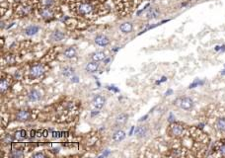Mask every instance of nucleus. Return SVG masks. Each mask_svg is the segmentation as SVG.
Masks as SVG:
<instances>
[{
	"instance_id": "nucleus-1",
	"label": "nucleus",
	"mask_w": 225,
	"mask_h": 158,
	"mask_svg": "<svg viewBox=\"0 0 225 158\" xmlns=\"http://www.w3.org/2000/svg\"><path fill=\"white\" fill-rule=\"evenodd\" d=\"M175 105L184 110H191L194 107V101L190 97H181L175 101Z\"/></svg>"
},
{
	"instance_id": "nucleus-2",
	"label": "nucleus",
	"mask_w": 225,
	"mask_h": 158,
	"mask_svg": "<svg viewBox=\"0 0 225 158\" xmlns=\"http://www.w3.org/2000/svg\"><path fill=\"white\" fill-rule=\"evenodd\" d=\"M106 103V98L102 95H96L92 100V104L96 109H101Z\"/></svg>"
},
{
	"instance_id": "nucleus-3",
	"label": "nucleus",
	"mask_w": 225,
	"mask_h": 158,
	"mask_svg": "<svg viewBox=\"0 0 225 158\" xmlns=\"http://www.w3.org/2000/svg\"><path fill=\"white\" fill-rule=\"evenodd\" d=\"M41 93L39 91V90H31L29 93H28L27 95V98L30 102H37V101H40L41 99Z\"/></svg>"
},
{
	"instance_id": "nucleus-4",
	"label": "nucleus",
	"mask_w": 225,
	"mask_h": 158,
	"mask_svg": "<svg viewBox=\"0 0 225 158\" xmlns=\"http://www.w3.org/2000/svg\"><path fill=\"white\" fill-rule=\"evenodd\" d=\"M30 73L34 77H40L44 74V67L41 64H36L30 69Z\"/></svg>"
},
{
	"instance_id": "nucleus-5",
	"label": "nucleus",
	"mask_w": 225,
	"mask_h": 158,
	"mask_svg": "<svg viewBox=\"0 0 225 158\" xmlns=\"http://www.w3.org/2000/svg\"><path fill=\"white\" fill-rule=\"evenodd\" d=\"M95 43L100 46H106L110 44V39L105 35H98L95 38Z\"/></svg>"
},
{
	"instance_id": "nucleus-6",
	"label": "nucleus",
	"mask_w": 225,
	"mask_h": 158,
	"mask_svg": "<svg viewBox=\"0 0 225 158\" xmlns=\"http://www.w3.org/2000/svg\"><path fill=\"white\" fill-rule=\"evenodd\" d=\"M16 118L20 122H25V120H28L30 119V113L26 110H21L17 113Z\"/></svg>"
},
{
	"instance_id": "nucleus-7",
	"label": "nucleus",
	"mask_w": 225,
	"mask_h": 158,
	"mask_svg": "<svg viewBox=\"0 0 225 158\" xmlns=\"http://www.w3.org/2000/svg\"><path fill=\"white\" fill-rule=\"evenodd\" d=\"M183 132H184V128L181 124H175L171 127V133L175 136H180L183 133Z\"/></svg>"
},
{
	"instance_id": "nucleus-8",
	"label": "nucleus",
	"mask_w": 225,
	"mask_h": 158,
	"mask_svg": "<svg viewBox=\"0 0 225 158\" xmlns=\"http://www.w3.org/2000/svg\"><path fill=\"white\" fill-rule=\"evenodd\" d=\"M98 61H92L87 63V65L85 66V70L89 73H94L98 70L99 68V63H97Z\"/></svg>"
},
{
	"instance_id": "nucleus-9",
	"label": "nucleus",
	"mask_w": 225,
	"mask_h": 158,
	"mask_svg": "<svg viewBox=\"0 0 225 158\" xmlns=\"http://www.w3.org/2000/svg\"><path fill=\"white\" fill-rule=\"evenodd\" d=\"M125 138V132L124 131H121V129H119V131H116L114 136H112V139L116 141V142H120L121 140H124Z\"/></svg>"
},
{
	"instance_id": "nucleus-10",
	"label": "nucleus",
	"mask_w": 225,
	"mask_h": 158,
	"mask_svg": "<svg viewBox=\"0 0 225 158\" xmlns=\"http://www.w3.org/2000/svg\"><path fill=\"white\" fill-rule=\"evenodd\" d=\"M215 127L219 132H225V118H219L215 122Z\"/></svg>"
},
{
	"instance_id": "nucleus-11",
	"label": "nucleus",
	"mask_w": 225,
	"mask_h": 158,
	"mask_svg": "<svg viewBox=\"0 0 225 158\" xmlns=\"http://www.w3.org/2000/svg\"><path fill=\"white\" fill-rule=\"evenodd\" d=\"M78 10L81 14H84V15H85V14H88V13H90L92 11V6L90 5V4H88V3H83V4H81L80 6H79Z\"/></svg>"
},
{
	"instance_id": "nucleus-12",
	"label": "nucleus",
	"mask_w": 225,
	"mask_h": 158,
	"mask_svg": "<svg viewBox=\"0 0 225 158\" xmlns=\"http://www.w3.org/2000/svg\"><path fill=\"white\" fill-rule=\"evenodd\" d=\"M132 28L133 27H132V24H131V23L126 22V23H124V24L120 25V29L121 32H123V33L128 34V33H130L131 31H132Z\"/></svg>"
},
{
	"instance_id": "nucleus-13",
	"label": "nucleus",
	"mask_w": 225,
	"mask_h": 158,
	"mask_svg": "<svg viewBox=\"0 0 225 158\" xmlns=\"http://www.w3.org/2000/svg\"><path fill=\"white\" fill-rule=\"evenodd\" d=\"M64 38V34L62 33V32H60V31H54L53 32V34L50 35V39L54 41H61L63 40Z\"/></svg>"
},
{
	"instance_id": "nucleus-14",
	"label": "nucleus",
	"mask_w": 225,
	"mask_h": 158,
	"mask_svg": "<svg viewBox=\"0 0 225 158\" xmlns=\"http://www.w3.org/2000/svg\"><path fill=\"white\" fill-rule=\"evenodd\" d=\"M38 32H39V27L38 26H35V25H31L29 27H27L25 29V33L27 36H33V35H36Z\"/></svg>"
},
{
	"instance_id": "nucleus-15",
	"label": "nucleus",
	"mask_w": 225,
	"mask_h": 158,
	"mask_svg": "<svg viewBox=\"0 0 225 158\" xmlns=\"http://www.w3.org/2000/svg\"><path fill=\"white\" fill-rule=\"evenodd\" d=\"M106 58V53L104 52H97L92 54V59L94 61H101Z\"/></svg>"
},
{
	"instance_id": "nucleus-16",
	"label": "nucleus",
	"mask_w": 225,
	"mask_h": 158,
	"mask_svg": "<svg viewBox=\"0 0 225 158\" xmlns=\"http://www.w3.org/2000/svg\"><path fill=\"white\" fill-rule=\"evenodd\" d=\"M61 73H62V75L64 77H71L74 75V69L72 67H70V66H66V67H64L62 68V70H61Z\"/></svg>"
},
{
	"instance_id": "nucleus-17",
	"label": "nucleus",
	"mask_w": 225,
	"mask_h": 158,
	"mask_svg": "<svg viewBox=\"0 0 225 158\" xmlns=\"http://www.w3.org/2000/svg\"><path fill=\"white\" fill-rule=\"evenodd\" d=\"M128 115H126V114H120V115H119L118 117L116 118V123L118 124H125L126 122H128Z\"/></svg>"
},
{
	"instance_id": "nucleus-18",
	"label": "nucleus",
	"mask_w": 225,
	"mask_h": 158,
	"mask_svg": "<svg viewBox=\"0 0 225 158\" xmlns=\"http://www.w3.org/2000/svg\"><path fill=\"white\" fill-rule=\"evenodd\" d=\"M76 55V49L74 48H67L64 50V57L66 58H72Z\"/></svg>"
},
{
	"instance_id": "nucleus-19",
	"label": "nucleus",
	"mask_w": 225,
	"mask_h": 158,
	"mask_svg": "<svg viewBox=\"0 0 225 158\" xmlns=\"http://www.w3.org/2000/svg\"><path fill=\"white\" fill-rule=\"evenodd\" d=\"M147 132V128L146 127H137L135 129L134 134H136L138 137H143Z\"/></svg>"
},
{
	"instance_id": "nucleus-20",
	"label": "nucleus",
	"mask_w": 225,
	"mask_h": 158,
	"mask_svg": "<svg viewBox=\"0 0 225 158\" xmlns=\"http://www.w3.org/2000/svg\"><path fill=\"white\" fill-rule=\"evenodd\" d=\"M159 14V11L157 9L153 8V9H150V11L147 13V18L148 19H154V18H156Z\"/></svg>"
},
{
	"instance_id": "nucleus-21",
	"label": "nucleus",
	"mask_w": 225,
	"mask_h": 158,
	"mask_svg": "<svg viewBox=\"0 0 225 158\" xmlns=\"http://www.w3.org/2000/svg\"><path fill=\"white\" fill-rule=\"evenodd\" d=\"M8 87H9V82L6 79H2L1 82H0V90H1V92H4L6 89H8Z\"/></svg>"
},
{
	"instance_id": "nucleus-22",
	"label": "nucleus",
	"mask_w": 225,
	"mask_h": 158,
	"mask_svg": "<svg viewBox=\"0 0 225 158\" xmlns=\"http://www.w3.org/2000/svg\"><path fill=\"white\" fill-rule=\"evenodd\" d=\"M41 17H43V18H45V19H48V18L51 17L53 13H51V11L49 10V9H44V10H41Z\"/></svg>"
},
{
	"instance_id": "nucleus-23",
	"label": "nucleus",
	"mask_w": 225,
	"mask_h": 158,
	"mask_svg": "<svg viewBox=\"0 0 225 158\" xmlns=\"http://www.w3.org/2000/svg\"><path fill=\"white\" fill-rule=\"evenodd\" d=\"M24 156V153L20 150H16V151H13L11 153V157L13 158H18V157H23Z\"/></svg>"
},
{
	"instance_id": "nucleus-24",
	"label": "nucleus",
	"mask_w": 225,
	"mask_h": 158,
	"mask_svg": "<svg viewBox=\"0 0 225 158\" xmlns=\"http://www.w3.org/2000/svg\"><path fill=\"white\" fill-rule=\"evenodd\" d=\"M219 153H220V155H222L225 157V141H223L221 143V145H220L219 147Z\"/></svg>"
},
{
	"instance_id": "nucleus-25",
	"label": "nucleus",
	"mask_w": 225,
	"mask_h": 158,
	"mask_svg": "<svg viewBox=\"0 0 225 158\" xmlns=\"http://www.w3.org/2000/svg\"><path fill=\"white\" fill-rule=\"evenodd\" d=\"M25 136H26V132H24V131H20V132H18L16 133V137L18 139H21V138L25 137Z\"/></svg>"
},
{
	"instance_id": "nucleus-26",
	"label": "nucleus",
	"mask_w": 225,
	"mask_h": 158,
	"mask_svg": "<svg viewBox=\"0 0 225 158\" xmlns=\"http://www.w3.org/2000/svg\"><path fill=\"white\" fill-rule=\"evenodd\" d=\"M32 157L33 158H44V157H45V155L43 152H38V153H35V154H33Z\"/></svg>"
},
{
	"instance_id": "nucleus-27",
	"label": "nucleus",
	"mask_w": 225,
	"mask_h": 158,
	"mask_svg": "<svg viewBox=\"0 0 225 158\" xmlns=\"http://www.w3.org/2000/svg\"><path fill=\"white\" fill-rule=\"evenodd\" d=\"M45 6H49V7L51 4H53V0H45Z\"/></svg>"
},
{
	"instance_id": "nucleus-28",
	"label": "nucleus",
	"mask_w": 225,
	"mask_h": 158,
	"mask_svg": "<svg viewBox=\"0 0 225 158\" xmlns=\"http://www.w3.org/2000/svg\"><path fill=\"white\" fill-rule=\"evenodd\" d=\"M77 77H73V78H71V81H73V82H77L78 80H77Z\"/></svg>"
},
{
	"instance_id": "nucleus-29",
	"label": "nucleus",
	"mask_w": 225,
	"mask_h": 158,
	"mask_svg": "<svg viewBox=\"0 0 225 158\" xmlns=\"http://www.w3.org/2000/svg\"><path fill=\"white\" fill-rule=\"evenodd\" d=\"M146 118H147V116H145L144 118H141V120H146Z\"/></svg>"
}]
</instances>
